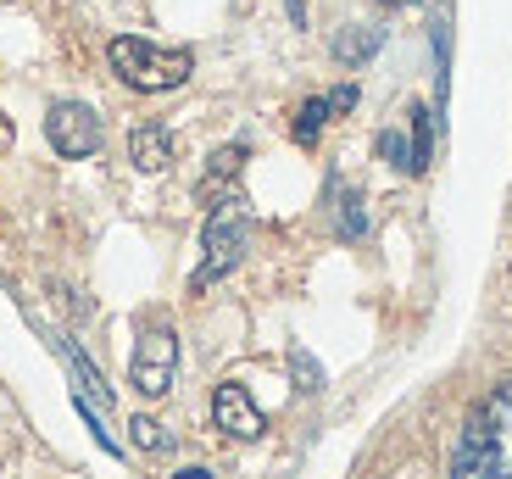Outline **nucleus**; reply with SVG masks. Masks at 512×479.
I'll return each mask as SVG.
<instances>
[{"instance_id": "11", "label": "nucleus", "mask_w": 512, "mask_h": 479, "mask_svg": "<svg viewBox=\"0 0 512 479\" xmlns=\"http://www.w3.org/2000/svg\"><path fill=\"white\" fill-rule=\"evenodd\" d=\"M240 162H245V145H223V151H212V168H206L201 190H212L218 179H234V173H240Z\"/></svg>"}, {"instance_id": "16", "label": "nucleus", "mask_w": 512, "mask_h": 479, "mask_svg": "<svg viewBox=\"0 0 512 479\" xmlns=\"http://www.w3.org/2000/svg\"><path fill=\"white\" fill-rule=\"evenodd\" d=\"M379 6H412V0H379Z\"/></svg>"}, {"instance_id": "13", "label": "nucleus", "mask_w": 512, "mask_h": 479, "mask_svg": "<svg viewBox=\"0 0 512 479\" xmlns=\"http://www.w3.org/2000/svg\"><path fill=\"white\" fill-rule=\"evenodd\" d=\"M373 51H379V34H373V28L368 34H340L334 39V56H340V62H362V56H373Z\"/></svg>"}, {"instance_id": "5", "label": "nucleus", "mask_w": 512, "mask_h": 479, "mask_svg": "<svg viewBox=\"0 0 512 479\" xmlns=\"http://www.w3.org/2000/svg\"><path fill=\"white\" fill-rule=\"evenodd\" d=\"M45 140H51V151L62 156V162H84V156L101 151L106 129H101V117H95V106L56 101L51 112H45Z\"/></svg>"}, {"instance_id": "12", "label": "nucleus", "mask_w": 512, "mask_h": 479, "mask_svg": "<svg viewBox=\"0 0 512 479\" xmlns=\"http://www.w3.org/2000/svg\"><path fill=\"white\" fill-rule=\"evenodd\" d=\"M128 429H134V446H145V452H173V435L156 418H134Z\"/></svg>"}, {"instance_id": "2", "label": "nucleus", "mask_w": 512, "mask_h": 479, "mask_svg": "<svg viewBox=\"0 0 512 479\" xmlns=\"http://www.w3.org/2000/svg\"><path fill=\"white\" fill-rule=\"evenodd\" d=\"M106 56H112V73L140 95H167L190 84L195 73V56L184 45H156V39H140V34H117L106 45Z\"/></svg>"}, {"instance_id": "15", "label": "nucleus", "mask_w": 512, "mask_h": 479, "mask_svg": "<svg viewBox=\"0 0 512 479\" xmlns=\"http://www.w3.org/2000/svg\"><path fill=\"white\" fill-rule=\"evenodd\" d=\"M173 479H212V474H206V468H179Z\"/></svg>"}, {"instance_id": "3", "label": "nucleus", "mask_w": 512, "mask_h": 479, "mask_svg": "<svg viewBox=\"0 0 512 479\" xmlns=\"http://www.w3.org/2000/svg\"><path fill=\"white\" fill-rule=\"evenodd\" d=\"M245 234H251V218H245L240 201H218L212 218H206L201 234V268L190 273V290H212L218 279H229L245 257Z\"/></svg>"}, {"instance_id": "9", "label": "nucleus", "mask_w": 512, "mask_h": 479, "mask_svg": "<svg viewBox=\"0 0 512 479\" xmlns=\"http://www.w3.org/2000/svg\"><path fill=\"white\" fill-rule=\"evenodd\" d=\"M412 173L429 168V151H435V123H429V112L423 106H412Z\"/></svg>"}, {"instance_id": "6", "label": "nucleus", "mask_w": 512, "mask_h": 479, "mask_svg": "<svg viewBox=\"0 0 512 479\" xmlns=\"http://www.w3.org/2000/svg\"><path fill=\"white\" fill-rule=\"evenodd\" d=\"M212 424H218L229 441H256V435L268 429V418L251 402V390L229 379V385H218V396H212Z\"/></svg>"}, {"instance_id": "7", "label": "nucleus", "mask_w": 512, "mask_h": 479, "mask_svg": "<svg viewBox=\"0 0 512 479\" xmlns=\"http://www.w3.org/2000/svg\"><path fill=\"white\" fill-rule=\"evenodd\" d=\"M357 106V90L351 84H340L334 95H312V101H301V112H295V145H312L323 134V123H329L334 112H351Z\"/></svg>"}, {"instance_id": "8", "label": "nucleus", "mask_w": 512, "mask_h": 479, "mask_svg": "<svg viewBox=\"0 0 512 479\" xmlns=\"http://www.w3.org/2000/svg\"><path fill=\"white\" fill-rule=\"evenodd\" d=\"M128 162L140 173H167L173 168V134L162 123H140V129L128 134Z\"/></svg>"}, {"instance_id": "10", "label": "nucleus", "mask_w": 512, "mask_h": 479, "mask_svg": "<svg viewBox=\"0 0 512 479\" xmlns=\"http://www.w3.org/2000/svg\"><path fill=\"white\" fill-rule=\"evenodd\" d=\"M334 195H340V240H357V234L368 229V218H362V195H351L346 184H334Z\"/></svg>"}, {"instance_id": "1", "label": "nucleus", "mask_w": 512, "mask_h": 479, "mask_svg": "<svg viewBox=\"0 0 512 479\" xmlns=\"http://www.w3.org/2000/svg\"><path fill=\"white\" fill-rule=\"evenodd\" d=\"M451 479H512V379H501L462 418L451 446Z\"/></svg>"}, {"instance_id": "4", "label": "nucleus", "mask_w": 512, "mask_h": 479, "mask_svg": "<svg viewBox=\"0 0 512 479\" xmlns=\"http://www.w3.org/2000/svg\"><path fill=\"white\" fill-rule=\"evenodd\" d=\"M173 379H179V335H173L167 324L140 329L134 357H128V385L156 402V396H167V390H173Z\"/></svg>"}, {"instance_id": "14", "label": "nucleus", "mask_w": 512, "mask_h": 479, "mask_svg": "<svg viewBox=\"0 0 512 479\" xmlns=\"http://www.w3.org/2000/svg\"><path fill=\"white\" fill-rule=\"evenodd\" d=\"M295 374H301V390H318V363H307L301 351H295Z\"/></svg>"}]
</instances>
